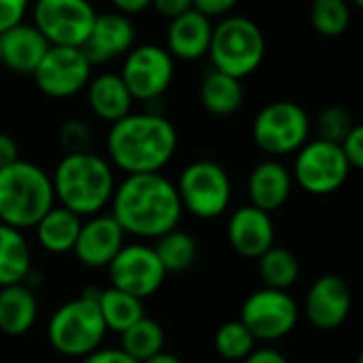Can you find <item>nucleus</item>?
<instances>
[{
	"mask_svg": "<svg viewBox=\"0 0 363 363\" xmlns=\"http://www.w3.org/2000/svg\"><path fill=\"white\" fill-rule=\"evenodd\" d=\"M120 337H122L120 348L139 363L164 350V331L158 320L147 318V316L130 325L124 333H120Z\"/></svg>",
	"mask_w": 363,
	"mask_h": 363,
	"instance_id": "30",
	"label": "nucleus"
},
{
	"mask_svg": "<svg viewBox=\"0 0 363 363\" xmlns=\"http://www.w3.org/2000/svg\"><path fill=\"white\" fill-rule=\"evenodd\" d=\"M240 0H193V9L203 13L206 18H227L229 11L235 9Z\"/></svg>",
	"mask_w": 363,
	"mask_h": 363,
	"instance_id": "37",
	"label": "nucleus"
},
{
	"mask_svg": "<svg viewBox=\"0 0 363 363\" xmlns=\"http://www.w3.org/2000/svg\"><path fill=\"white\" fill-rule=\"evenodd\" d=\"M214 24L203 13L191 9L184 16H179L169 22L167 35H164V50L175 60H199L208 56L210 41H212Z\"/></svg>",
	"mask_w": 363,
	"mask_h": 363,
	"instance_id": "20",
	"label": "nucleus"
},
{
	"mask_svg": "<svg viewBox=\"0 0 363 363\" xmlns=\"http://www.w3.org/2000/svg\"><path fill=\"white\" fill-rule=\"evenodd\" d=\"M96 16L90 0H37L33 7V24L58 48H84Z\"/></svg>",
	"mask_w": 363,
	"mask_h": 363,
	"instance_id": "10",
	"label": "nucleus"
},
{
	"mask_svg": "<svg viewBox=\"0 0 363 363\" xmlns=\"http://www.w3.org/2000/svg\"><path fill=\"white\" fill-rule=\"evenodd\" d=\"M99 289H86L79 297L62 303L48 323V340L65 357L84 359L101 348L107 327L96 303Z\"/></svg>",
	"mask_w": 363,
	"mask_h": 363,
	"instance_id": "5",
	"label": "nucleus"
},
{
	"mask_svg": "<svg viewBox=\"0 0 363 363\" xmlns=\"http://www.w3.org/2000/svg\"><path fill=\"white\" fill-rule=\"evenodd\" d=\"M135 24L130 18L111 11L96 16L94 26L88 35V41L84 43V54L90 60V65H105L116 58L126 56L135 48Z\"/></svg>",
	"mask_w": 363,
	"mask_h": 363,
	"instance_id": "17",
	"label": "nucleus"
},
{
	"mask_svg": "<svg viewBox=\"0 0 363 363\" xmlns=\"http://www.w3.org/2000/svg\"><path fill=\"white\" fill-rule=\"evenodd\" d=\"M265 50V35L257 22L244 16H227L212 30L208 56L214 71L242 82L263 65Z\"/></svg>",
	"mask_w": 363,
	"mask_h": 363,
	"instance_id": "6",
	"label": "nucleus"
},
{
	"mask_svg": "<svg viewBox=\"0 0 363 363\" xmlns=\"http://www.w3.org/2000/svg\"><path fill=\"white\" fill-rule=\"evenodd\" d=\"M175 189L182 210L191 212L201 220H214L223 216L229 210L233 197L227 169L210 158L193 160L182 169Z\"/></svg>",
	"mask_w": 363,
	"mask_h": 363,
	"instance_id": "7",
	"label": "nucleus"
},
{
	"mask_svg": "<svg viewBox=\"0 0 363 363\" xmlns=\"http://www.w3.org/2000/svg\"><path fill=\"white\" fill-rule=\"evenodd\" d=\"M143 363H184L182 361L177 354H171V352H158L156 357H152V359H147V361H143Z\"/></svg>",
	"mask_w": 363,
	"mask_h": 363,
	"instance_id": "43",
	"label": "nucleus"
},
{
	"mask_svg": "<svg viewBox=\"0 0 363 363\" xmlns=\"http://www.w3.org/2000/svg\"><path fill=\"white\" fill-rule=\"evenodd\" d=\"M227 240L240 257L259 259L274 246V240H276L272 214H267L250 203L238 208L229 216Z\"/></svg>",
	"mask_w": 363,
	"mask_h": 363,
	"instance_id": "18",
	"label": "nucleus"
},
{
	"mask_svg": "<svg viewBox=\"0 0 363 363\" xmlns=\"http://www.w3.org/2000/svg\"><path fill=\"white\" fill-rule=\"evenodd\" d=\"M109 208L122 231L139 240H158L177 229L184 214L175 184L162 173L124 175Z\"/></svg>",
	"mask_w": 363,
	"mask_h": 363,
	"instance_id": "1",
	"label": "nucleus"
},
{
	"mask_svg": "<svg viewBox=\"0 0 363 363\" xmlns=\"http://www.w3.org/2000/svg\"><path fill=\"white\" fill-rule=\"evenodd\" d=\"M199 101L208 113L216 118H229L244 105V86L240 79L212 69L201 79Z\"/></svg>",
	"mask_w": 363,
	"mask_h": 363,
	"instance_id": "26",
	"label": "nucleus"
},
{
	"mask_svg": "<svg viewBox=\"0 0 363 363\" xmlns=\"http://www.w3.org/2000/svg\"><path fill=\"white\" fill-rule=\"evenodd\" d=\"M30 272L33 255L24 233L0 223V289L24 284Z\"/></svg>",
	"mask_w": 363,
	"mask_h": 363,
	"instance_id": "24",
	"label": "nucleus"
},
{
	"mask_svg": "<svg viewBox=\"0 0 363 363\" xmlns=\"http://www.w3.org/2000/svg\"><path fill=\"white\" fill-rule=\"evenodd\" d=\"M135 99L130 96L120 73H101L88 84V105L92 113L109 124L120 122L133 113Z\"/></svg>",
	"mask_w": 363,
	"mask_h": 363,
	"instance_id": "22",
	"label": "nucleus"
},
{
	"mask_svg": "<svg viewBox=\"0 0 363 363\" xmlns=\"http://www.w3.org/2000/svg\"><path fill=\"white\" fill-rule=\"evenodd\" d=\"M28 0H0V35L24 22Z\"/></svg>",
	"mask_w": 363,
	"mask_h": 363,
	"instance_id": "36",
	"label": "nucleus"
},
{
	"mask_svg": "<svg viewBox=\"0 0 363 363\" xmlns=\"http://www.w3.org/2000/svg\"><path fill=\"white\" fill-rule=\"evenodd\" d=\"M82 363H139L133 357H128L120 346L118 348H96L88 357L82 359Z\"/></svg>",
	"mask_w": 363,
	"mask_h": 363,
	"instance_id": "39",
	"label": "nucleus"
},
{
	"mask_svg": "<svg viewBox=\"0 0 363 363\" xmlns=\"http://www.w3.org/2000/svg\"><path fill=\"white\" fill-rule=\"evenodd\" d=\"M126 233L111 214H96L82 223L73 255L86 267H109L116 255L124 248Z\"/></svg>",
	"mask_w": 363,
	"mask_h": 363,
	"instance_id": "16",
	"label": "nucleus"
},
{
	"mask_svg": "<svg viewBox=\"0 0 363 363\" xmlns=\"http://www.w3.org/2000/svg\"><path fill=\"white\" fill-rule=\"evenodd\" d=\"M92 128L88 122L79 118H69L60 126V143L67 150V154H82V152H92Z\"/></svg>",
	"mask_w": 363,
	"mask_h": 363,
	"instance_id": "34",
	"label": "nucleus"
},
{
	"mask_svg": "<svg viewBox=\"0 0 363 363\" xmlns=\"http://www.w3.org/2000/svg\"><path fill=\"white\" fill-rule=\"evenodd\" d=\"M352 126H354V120H352V113L346 107L329 105V107H325L320 111V116L316 120V133H318L316 139L342 145V141L348 137Z\"/></svg>",
	"mask_w": 363,
	"mask_h": 363,
	"instance_id": "33",
	"label": "nucleus"
},
{
	"mask_svg": "<svg viewBox=\"0 0 363 363\" xmlns=\"http://www.w3.org/2000/svg\"><path fill=\"white\" fill-rule=\"evenodd\" d=\"M20 160V147L16 139L7 133H0V169H5Z\"/></svg>",
	"mask_w": 363,
	"mask_h": 363,
	"instance_id": "41",
	"label": "nucleus"
},
{
	"mask_svg": "<svg viewBox=\"0 0 363 363\" xmlns=\"http://www.w3.org/2000/svg\"><path fill=\"white\" fill-rule=\"evenodd\" d=\"M352 310V291L342 276H318L303 299V314L318 331H333L342 327Z\"/></svg>",
	"mask_w": 363,
	"mask_h": 363,
	"instance_id": "15",
	"label": "nucleus"
},
{
	"mask_svg": "<svg viewBox=\"0 0 363 363\" xmlns=\"http://www.w3.org/2000/svg\"><path fill=\"white\" fill-rule=\"evenodd\" d=\"M214 348L218 357L225 359V363H242L257 348V340L246 329V325L238 318V320H227L216 329Z\"/></svg>",
	"mask_w": 363,
	"mask_h": 363,
	"instance_id": "31",
	"label": "nucleus"
},
{
	"mask_svg": "<svg viewBox=\"0 0 363 363\" xmlns=\"http://www.w3.org/2000/svg\"><path fill=\"white\" fill-rule=\"evenodd\" d=\"M39 316V301L30 286L13 284L0 289V333L18 337L28 333Z\"/></svg>",
	"mask_w": 363,
	"mask_h": 363,
	"instance_id": "23",
	"label": "nucleus"
},
{
	"mask_svg": "<svg viewBox=\"0 0 363 363\" xmlns=\"http://www.w3.org/2000/svg\"><path fill=\"white\" fill-rule=\"evenodd\" d=\"M354 363H363V348L359 350V354H357V361Z\"/></svg>",
	"mask_w": 363,
	"mask_h": 363,
	"instance_id": "45",
	"label": "nucleus"
},
{
	"mask_svg": "<svg viewBox=\"0 0 363 363\" xmlns=\"http://www.w3.org/2000/svg\"><path fill=\"white\" fill-rule=\"evenodd\" d=\"M0 67H3V39H0Z\"/></svg>",
	"mask_w": 363,
	"mask_h": 363,
	"instance_id": "46",
	"label": "nucleus"
},
{
	"mask_svg": "<svg viewBox=\"0 0 363 363\" xmlns=\"http://www.w3.org/2000/svg\"><path fill=\"white\" fill-rule=\"evenodd\" d=\"M175 65L171 54L154 43L135 45L122 62V82L126 84L130 96L141 103L160 101L173 82Z\"/></svg>",
	"mask_w": 363,
	"mask_h": 363,
	"instance_id": "12",
	"label": "nucleus"
},
{
	"mask_svg": "<svg viewBox=\"0 0 363 363\" xmlns=\"http://www.w3.org/2000/svg\"><path fill=\"white\" fill-rule=\"evenodd\" d=\"M56 206L52 175L30 160L0 169V223L13 229H35Z\"/></svg>",
	"mask_w": 363,
	"mask_h": 363,
	"instance_id": "4",
	"label": "nucleus"
},
{
	"mask_svg": "<svg viewBox=\"0 0 363 363\" xmlns=\"http://www.w3.org/2000/svg\"><path fill=\"white\" fill-rule=\"evenodd\" d=\"M109 3L116 7L118 13L130 18V16L143 13V11L152 5V0H109Z\"/></svg>",
	"mask_w": 363,
	"mask_h": 363,
	"instance_id": "42",
	"label": "nucleus"
},
{
	"mask_svg": "<svg viewBox=\"0 0 363 363\" xmlns=\"http://www.w3.org/2000/svg\"><path fill=\"white\" fill-rule=\"evenodd\" d=\"M58 206L79 218L103 214L116 191V173L107 158L94 152L65 154L52 175Z\"/></svg>",
	"mask_w": 363,
	"mask_h": 363,
	"instance_id": "3",
	"label": "nucleus"
},
{
	"mask_svg": "<svg viewBox=\"0 0 363 363\" xmlns=\"http://www.w3.org/2000/svg\"><path fill=\"white\" fill-rule=\"evenodd\" d=\"M33 77L45 96L71 99L88 88L92 79V65L82 48L52 45Z\"/></svg>",
	"mask_w": 363,
	"mask_h": 363,
	"instance_id": "14",
	"label": "nucleus"
},
{
	"mask_svg": "<svg viewBox=\"0 0 363 363\" xmlns=\"http://www.w3.org/2000/svg\"><path fill=\"white\" fill-rule=\"evenodd\" d=\"M154 250L167 274L186 272L197 261V255H199L195 238L179 229H173L160 235L158 240H154Z\"/></svg>",
	"mask_w": 363,
	"mask_h": 363,
	"instance_id": "29",
	"label": "nucleus"
},
{
	"mask_svg": "<svg viewBox=\"0 0 363 363\" xmlns=\"http://www.w3.org/2000/svg\"><path fill=\"white\" fill-rule=\"evenodd\" d=\"M150 7H154V11L158 16H162L171 22L179 16H184L186 11H191L193 0H152Z\"/></svg>",
	"mask_w": 363,
	"mask_h": 363,
	"instance_id": "38",
	"label": "nucleus"
},
{
	"mask_svg": "<svg viewBox=\"0 0 363 363\" xmlns=\"http://www.w3.org/2000/svg\"><path fill=\"white\" fill-rule=\"evenodd\" d=\"M342 152L350 164V169H361L363 171V122L354 124L348 137L342 141Z\"/></svg>",
	"mask_w": 363,
	"mask_h": 363,
	"instance_id": "35",
	"label": "nucleus"
},
{
	"mask_svg": "<svg viewBox=\"0 0 363 363\" xmlns=\"http://www.w3.org/2000/svg\"><path fill=\"white\" fill-rule=\"evenodd\" d=\"M257 261H259V278L265 289L289 291L301 274L299 259L289 248L282 246H272Z\"/></svg>",
	"mask_w": 363,
	"mask_h": 363,
	"instance_id": "28",
	"label": "nucleus"
},
{
	"mask_svg": "<svg viewBox=\"0 0 363 363\" xmlns=\"http://www.w3.org/2000/svg\"><path fill=\"white\" fill-rule=\"evenodd\" d=\"M352 5H354V7H359V9L363 11V0H352Z\"/></svg>",
	"mask_w": 363,
	"mask_h": 363,
	"instance_id": "44",
	"label": "nucleus"
},
{
	"mask_svg": "<svg viewBox=\"0 0 363 363\" xmlns=\"http://www.w3.org/2000/svg\"><path fill=\"white\" fill-rule=\"evenodd\" d=\"M310 24L320 37H340L350 26V7L346 0H312Z\"/></svg>",
	"mask_w": 363,
	"mask_h": 363,
	"instance_id": "32",
	"label": "nucleus"
},
{
	"mask_svg": "<svg viewBox=\"0 0 363 363\" xmlns=\"http://www.w3.org/2000/svg\"><path fill=\"white\" fill-rule=\"evenodd\" d=\"M240 320L257 342H276L286 337L297 327L299 306L289 291L263 286L244 299Z\"/></svg>",
	"mask_w": 363,
	"mask_h": 363,
	"instance_id": "11",
	"label": "nucleus"
},
{
	"mask_svg": "<svg viewBox=\"0 0 363 363\" xmlns=\"http://www.w3.org/2000/svg\"><path fill=\"white\" fill-rule=\"evenodd\" d=\"M82 218L73 214L71 210L62 206H54L35 227L37 240L43 250L52 255H67L73 252L79 229H82Z\"/></svg>",
	"mask_w": 363,
	"mask_h": 363,
	"instance_id": "25",
	"label": "nucleus"
},
{
	"mask_svg": "<svg viewBox=\"0 0 363 363\" xmlns=\"http://www.w3.org/2000/svg\"><path fill=\"white\" fill-rule=\"evenodd\" d=\"M0 39H3V67L22 75H33L52 48L39 28L26 22L5 30Z\"/></svg>",
	"mask_w": 363,
	"mask_h": 363,
	"instance_id": "21",
	"label": "nucleus"
},
{
	"mask_svg": "<svg viewBox=\"0 0 363 363\" xmlns=\"http://www.w3.org/2000/svg\"><path fill=\"white\" fill-rule=\"evenodd\" d=\"M293 186L295 182L291 169L278 158H267L255 164V169L250 171L246 191L250 206L272 214L289 201Z\"/></svg>",
	"mask_w": 363,
	"mask_h": 363,
	"instance_id": "19",
	"label": "nucleus"
},
{
	"mask_svg": "<svg viewBox=\"0 0 363 363\" xmlns=\"http://www.w3.org/2000/svg\"><path fill=\"white\" fill-rule=\"evenodd\" d=\"M177 152V130L158 111L128 113L107 133L111 167L124 175L160 173Z\"/></svg>",
	"mask_w": 363,
	"mask_h": 363,
	"instance_id": "2",
	"label": "nucleus"
},
{
	"mask_svg": "<svg viewBox=\"0 0 363 363\" xmlns=\"http://www.w3.org/2000/svg\"><path fill=\"white\" fill-rule=\"evenodd\" d=\"M96 303H99V310H101L107 331L124 333L130 325H135L139 318L145 316L143 299H137V297H133L120 289H113V286L99 289Z\"/></svg>",
	"mask_w": 363,
	"mask_h": 363,
	"instance_id": "27",
	"label": "nucleus"
},
{
	"mask_svg": "<svg viewBox=\"0 0 363 363\" xmlns=\"http://www.w3.org/2000/svg\"><path fill=\"white\" fill-rule=\"evenodd\" d=\"M109 282L113 289H120L137 299L152 297L162 286L167 272L154 250L147 244H124L116 259L107 267Z\"/></svg>",
	"mask_w": 363,
	"mask_h": 363,
	"instance_id": "13",
	"label": "nucleus"
},
{
	"mask_svg": "<svg viewBox=\"0 0 363 363\" xmlns=\"http://www.w3.org/2000/svg\"><path fill=\"white\" fill-rule=\"evenodd\" d=\"M242 363H289V359L284 352H280L274 346H261L255 348Z\"/></svg>",
	"mask_w": 363,
	"mask_h": 363,
	"instance_id": "40",
	"label": "nucleus"
},
{
	"mask_svg": "<svg viewBox=\"0 0 363 363\" xmlns=\"http://www.w3.org/2000/svg\"><path fill=\"white\" fill-rule=\"evenodd\" d=\"M252 141L267 156L295 154L310 141V118L293 101H274L252 120Z\"/></svg>",
	"mask_w": 363,
	"mask_h": 363,
	"instance_id": "8",
	"label": "nucleus"
},
{
	"mask_svg": "<svg viewBox=\"0 0 363 363\" xmlns=\"http://www.w3.org/2000/svg\"><path fill=\"white\" fill-rule=\"evenodd\" d=\"M350 173V164L340 145L323 139H310L295 152L293 182L314 197H325L342 189Z\"/></svg>",
	"mask_w": 363,
	"mask_h": 363,
	"instance_id": "9",
	"label": "nucleus"
}]
</instances>
